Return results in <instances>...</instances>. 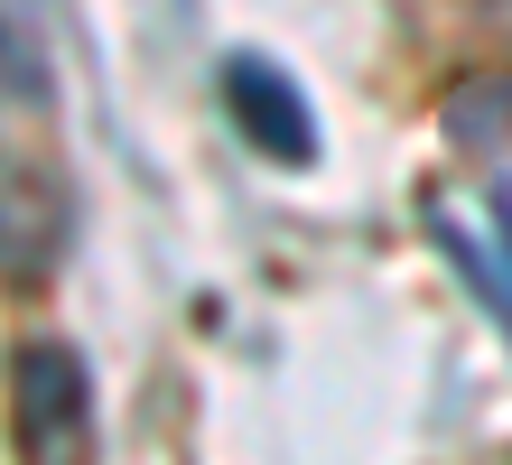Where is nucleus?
<instances>
[{
	"label": "nucleus",
	"instance_id": "f03ea898",
	"mask_svg": "<svg viewBox=\"0 0 512 465\" xmlns=\"http://www.w3.org/2000/svg\"><path fill=\"white\" fill-rule=\"evenodd\" d=\"M224 112H233V131H243L261 159H280V168L317 159V112L270 56H224Z\"/></svg>",
	"mask_w": 512,
	"mask_h": 465
},
{
	"label": "nucleus",
	"instance_id": "7ed1b4c3",
	"mask_svg": "<svg viewBox=\"0 0 512 465\" xmlns=\"http://www.w3.org/2000/svg\"><path fill=\"white\" fill-rule=\"evenodd\" d=\"M19 438L28 447H75L84 438V363L66 345H19Z\"/></svg>",
	"mask_w": 512,
	"mask_h": 465
},
{
	"label": "nucleus",
	"instance_id": "f257e3e1",
	"mask_svg": "<svg viewBox=\"0 0 512 465\" xmlns=\"http://www.w3.org/2000/svg\"><path fill=\"white\" fill-rule=\"evenodd\" d=\"M429 233L438 252L457 261V279L494 307V326L512 335V186L485 177V186H429Z\"/></svg>",
	"mask_w": 512,
	"mask_h": 465
}]
</instances>
